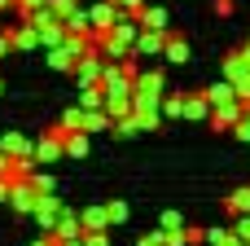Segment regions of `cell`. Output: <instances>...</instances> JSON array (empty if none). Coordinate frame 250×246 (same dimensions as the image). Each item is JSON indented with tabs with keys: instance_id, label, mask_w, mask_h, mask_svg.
<instances>
[{
	"instance_id": "obj_4",
	"label": "cell",
	"mask_w": 250,
	"mask_h": 246,
	"mask_svg": "<svg viewBox=\"0 0 250 246\" xmlns=\"http://www.w3.org/2000/svg\"><path fill=\"white\" fill-rule=\"evenodd\" d=\"M176 229H180V216L167 211V216H163V233H176Z\"/></svg>"
},
{
	"instance_id": "obj_3",
	"label": "cell",
	"mask_w": 250,
	"mask_h": 246,
	"mask_svg": "<svg viewBox=\"0 0 250 246\" xmlns=\"http://www.w3.org/2000/svg\"><path fill=\"white\" fill-rule=\"evenodd\" d=\"M136 246H167V233L158 229V233H149V238H141V242H136Z\"/></svg>"
},
{
	"instance_id": "obj_5",
	"label": "cell",
	"mask_w": 250,
	"mask_h": 246,
	"mask_svg": "<svg viewBox=\"0 0 250 246\" xmlns=\"http://www.w3.org/2000/svg\"><path fill=\"white\" fill-rule=\"evenodd\" d=\"M180 57H189V48H185L180 40H171V62H180Z\"/></svg>"
},
{
	"instance_id": "obj_7",
	"label": "cell",
	"mask_w": 250,
	"mask_h": 246,
	"mask_svg": "<svg viewBox=\"0 0 250 246\" xmlns=\"http://www.w3.org/2000/svg\"><path fill=\"white\" fill-rule=\"evenodd\" d=\"M246 57H250V44H246Z\"/></svg>"
},
{
	"instance_id": "obj_1",
	"label": "cell",
	"mask_w": 250,
	"mask_h": 246,
	"mask_svg": "<svg viewBox=\"0 0 250 246\" xmlns=\"http://www.w3.org/2000/svg\"><path fill=\"white\" fill-rule=\"evenodd\" d=\"M202 238H207L211 246H233V238H237V233H229V229H207Z\"/></svg>"
},
{
	"instance_id": "obj_6",
	"label": "cell",
	"mask_w": 250,
	"mask_h": 246,
	"mask_svg": "<svg viewBox=\"0 0 250 246\" xmlns=\"http://www.w3.org/2000/svg\"><path fill=\"white\" fill-rule=\"evenodd\" d=\"M40 246H53V242H40Z\"/></svg>"
},
{
	"instance_id": "obj_2",
	"label": "cell",
	"mask_w": 250,
	"mask_h": 246,
	"mask_svg": "<svg viewBox=\"0 0 250 246\" xmlns=\"http://www.w3.org/2000/svg\"><path fill=\"white\" fill-rule=\"evenodd\" d=\"M229 211H237V216H246V211H250V189H237V194L229 198Z\"/></svg>"
}]
</instances>
